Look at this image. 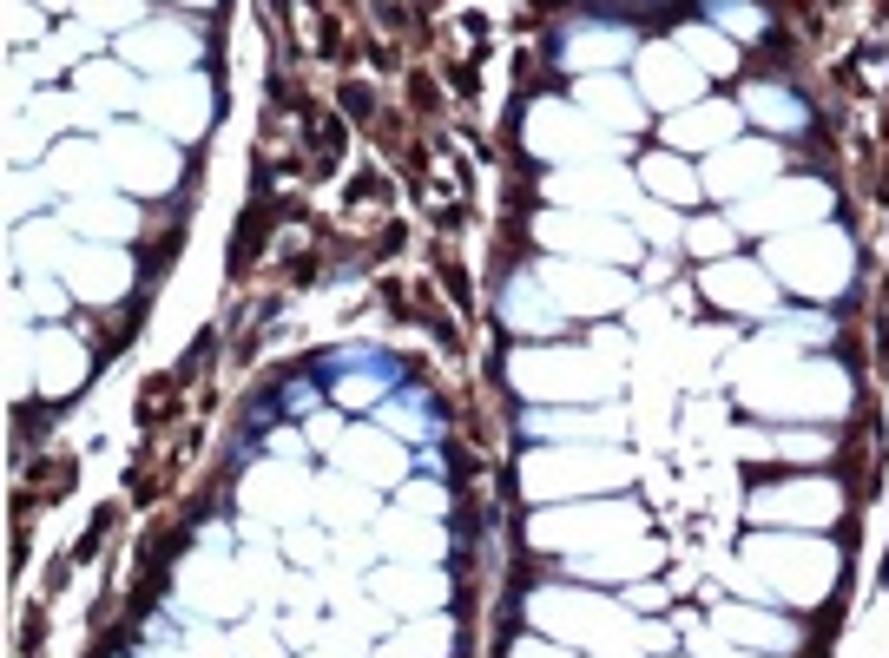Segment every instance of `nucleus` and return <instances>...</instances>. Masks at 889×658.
<instances>
[{"instance_id":"f03ea898","label":"nucleus","mask_w":889,"mask_h":658,"mask_svg":"<svg viewBox=\"0 0 889 658\" xmlns=\"http://www.w3.org/2000/svg\"><path fill=\"white\" fill-rule=\"evenodd\" d=\"M751 112H771V126H804V112L784 93H751Z\"/></svg>"},{"instance_id":"f257e3e1","label":"nucleus","mask_w":889,"mask_h":658,"mask_svg":"<svg viewBox=\"0 0 889 658\" xmlns=\"http://www.w3.org/2000/svg\"><path fill=\"white\" fill-rule=\"evenodd\" d=\"M382 422H402L415 441H429L435 428H429V415H422V389H409L402 402H382Z\"/></svg>"}]
</instances>
